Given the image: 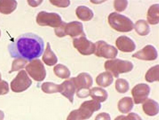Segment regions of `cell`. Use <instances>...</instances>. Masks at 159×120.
<instances>
[{"label": "cell", "instance_id": "6da1fadb", "mask_svg": "<svg viewBox=\"0 0 159 120\" xmlns=\"http://www.w3.org/2000/svg\"><path fill=\"white\" fill-rule=\"evenodd\" d=\"M44 47L42 38L36 34L28 33L18 37L9 45L8 49L11 57L30 61L42 55Z\"/></svg>", "mask_w": 159, "mask_h": 120}, {"label": "cell", "instance_id": "7a4b0ae2", "mask_svg": "<svg viewBox=\"0 0 159 120\" xmlns=\"http://www.w3.org/2000/svg\"><path fill=\"white\" fill-rule=\"evenodd\" d=\"M101 104L94 100L87 101L82 104L79 109L72 111L67 120H84L89 119L93 113L99 110Z\"/></svg>", "mask_w": 159, "mask_h": 120}, {"label": "cell", "instance_id": "3957f363", "mask_svg": "<svg viewBox=\"0 0 159 120\" xmlns=\"http://www.w3.org/2000/svg\"><path fill=\"white\" fill-rule=\"evenodd\" d=\"M108 22L113 29L118 32H130L134 28V24L130 19L116 12L109 14Z\"/></svg>", "mask_w": 159, "mask_h": 120}, {"label": "cell", "instance_id": "277c9868", "mask_svg": "<svg viewBox=\"0 0 159 120\" xmlns=\"http://www.w3.org/2000/svg\"><path fill=\"white\" fill-rule=\"evenodd\" d=\"M57 36L62 37L68 35L72 37L86 35L84 32L82 24L78 21L67 23L62 22L59 27L55 29Z\"/></svg>", "mask_w": 159, "mask_h": 120}, {"label": "cell", "instance_id": "5b68a950", "mask_svg": "<svg viewBox=\"0 0 159 120\" xmlns=\"http://www.w3.org/2000/svg\"><path fill=\"white\" fill-rule=\"evenodd\" d=\"M104 68L116 78H118L120 74L132 71L133 65L131 62L116 59L106 61L104 63Z\"/></svg>", "mask_w": 159, "mask_h": 120}, {"label": "cell", "instance_id": "8992f818", "mask_svg": "<svg viewBox=\"0 0 159 120\" xmlns=\"http://www.w3.org/2000/svg\"><path fill=\"white\" fill-rule=\"evenodd\" d=\"M77 96L80 98H85L89 96V89L93 84V78L87 73L80 74L76 77L73 78Z\"/></svg>", "mask_w": 159, "mask_h": 120}, {"label": "cell", "instance_id": "52a82bcc", "mask_svg": "<svg viewBox=\"0 0 159 120\" xmlns=\"http://www.w3.org/2000/svg\"><path fill=\"white\" fill-rule=\"evenodd\" d=\"M36 21L40 26L56 28L59 27L62 22L61 17L58 14L46 12H41L39 13Z\"/></svg>", "mask_w": 159, "mask_h": 120}, {"label": "cell", "instance_id": "ba28073f", "mask_svg": "<svg viewBox=\"0 0 159 120\" xmlns=\"http://www.w3.org/2000/svg\"><path fill=\"white\" fill-rule=\"evenodd\" d=\"M25 69L30 76L34 81H41L46 77V69L40 60H33L27 65Z\"/></svg>", "mask_w": 159, "mask_h": 120}, {"label": "cell", "instance_id": "9c48e42d", "mask_svg": "<svg viewBox=\"0 0 159 120\" xmlns=\"http://www.w3.org/2000/svg\"><path fill=\"white\" fill-rule=\"evenodd\" d=\"M32 84V81L26 72L22 70L11 82V86L12 91L20 93L26 90Z\"/></svg>", "mask_w": 159, "mask_h": 120}, {"label": "cell", "instance_id": "30bf717a", "mask_svg": "<svg viewBox=\"0 0 159 120\" xmlns=\"http://www.w3.org/2000/svg\"><path fill=\"white\" fill-rule=\"evenodd\" d=\"M95 50L94 53L98 57L107 59L114 58L117 56V49L104 41H98L95 43Z\"/></svg>", "mask_w": 159, "mask_h": 120}, {"label": "cell", "instance_id": "8fae6325", "mask_svg": "<svg viewBox=\"0 0 159 120\" xmlns=\"http://www.w3.org/2000/svg\"><path fill=\"white\" fill-rule=\"evenodd\" d=\"M74 46L83 55H89L94 53L95 44L88 40L86 35L82 36L73 40Z\"/></svg>", "mask_w": 159, "mask_h": 120}, {"label": "cell", "instance_id": "7c38bea8", "mask_svg": "<svg viewBox=\"0 0 159 120\" xmlns=\"http://www.w3.org/2000/svg\"><path fill=\"white\" fill-rule=\"evenodd\" d=\"M150 92V88L146 84H139L134 87L131 91L134 103L136 104L142 103L147 99Z\"/></svg>", "mask_w": 159, "mask_h": 120}, {"label": "cell", "instance_id": "4fadbf2b", "mask_svg": "<svg viewBox=\"0 0 159 120\" xmlns=\"http://www.w3.org/2000/svg\"><path fill=\"white\" fill-rule=\"evenodd\" d=\"M157 56V53L156 49L151 45H148L132 56L133 58L148 61L155 60Z\"/></svg>", "mask_w": 159, "mask_h": 120}, {"label": "cell", "instance_id": "5bb4252c", "mask_svg": "<svg viewBox=\"0 0 159 120\" xmlns=\"http://www.w3.org/2000/svg\"><path fill=\"white\" fill-rule=\"evenodd\" d=\"M60 85L59 92L68 99L71 103L73 101L74 96L76 88L73 78L64 82Z\"/></svg>", "mask_w": 159, "mask_h": 120}, {"label": "cell", "instance_id": "9a60e30c", "mask_svg": "<svg viewBox=\"0 0 159 120\" xmlns=\"http://www.w3.org/2000/svg\"><path fill=\"white\" fill-rule=\"evenodd\" d=\"M116 45L119 50L124 52H132L136 48L135 43L126 36L118 37L116 39Z\"/></svg>", "mask_w": 159, "mask_h": 120}, {"label": "cell", "instance_id": "2e32d148", "mask_svg": "<svg viewBox=\"0 0 159 120\" xmlns=\"http://www.w3.org/2000/svg\"><path fill=\"white\" fill-rule=\"evenodd\" d=\"M142 107L144 112L149 116H155L158 113V104L152 99H147L143 104Z\"/></svg>", "mask_w": 159, "mask_h": 120}, {"label": "cell", "instance_id": "e0dca14e", "mask_svg": "<svg viewBox=\"0 0 159 120\" xmlns=\"http://www.w3.org/2000/svg\"><path fill=\"white\" fill-rule=\"evenodd\" d=\"M89 96L99 103L105 102L108 96L107 92L105 90L99 88L94 87L89 90Z\"/></svg>", "mask_w": 159, "mask_h": 120}, {"label": "cell", "instance_id": "ac0fdd59", "mask_svg": "<svg viewBox=\"0 0 159 120\" xmlns=\"http://www.w3.org/2000/svg\"><path fill=\"white\" fill-rule=\"evenodd\" d=\"M42 59L44 63L49 66H53L57 62V58L52 50L48 42L47 43L46 51L43 54Z\"/></svg>", "mask_w": 159, "mask_h": 120}, {"label": "cell", "instance_id": "d6986e66", "mask_svg": "<svg viewBox=\"0 0 159 120\" xmlns=\"http://www.w3.org/2000/svg\"><path fill=\"white\" fill-rule=\"evenodd\" d=\"M159 5L153 4L149 8L147 16L148 22L152 25H156L159 21Z\"/></svg>", "mask_w": 159, "mask_h": 120}, {"label": "cell", "instance_id": "ffe728a7", "mask_svg": "<svg viewBox=\"0 0 159 120\" xmlns=\"http://www.w3.org/2000/svg\"><path fill=\"white\" fill-rule=\"evenodd\" d=\"M113 81L112 75L110 72H108L99 74L96 79V82L98 85L103 87L110 86Z\"/></svg>", "mask_w": 159, "mask_h": 120}, {"label": "cell", "instance_id": "44dd1931", "mask_svg": "<svg viewBox=\"0 0 159 120\" xmlns=\"http://www.w3.org/2000/svg\"><path fill=\"white\" fill-rule=\"evenodd\" d=\"M16 1H0V12L4 14H9L13 12L17 8Z\"/></svg>", "mask_w": 159, "mask_h": 120}, {"label": "cell", "instance_id": "7402d4cb", "mask_svg": "<svg viewBox=\"0 0 159 120\" xmlns=\"http://www.w3.org/2000/svg\"><path fill=\"white\" fill-rule=\"evenodd\" d=\"M134 106L131 98L125 97L118 102V108L119 111L123 113H127L131 111Z\"/></svg>", "mask_w": 159, "mask_h": 120}, {"label": "cell", "instance_id": "603a6c76", "mask_svg": "<svg viewBox=\"0 0 159 120\" xmlns=\"http://www.w3.org/2000/svg\"><path fill=\"white\" fill-rule=\"evenodd\" d=\"M76 13L78 17L83 21H90L93 16L92 10L85 6L79 7L76 10Z\"/></svg>", "mask_w": 159, "mask_h": 120}, {"label": "cell", "instance_id": "cb8c5ba5", "mask_svg": "<svg viewBox=\"0 0 159 120\" xmlns=\"http://www.w3.org/2000/svg\"><path fill=\"white\" fill-rule=\"evenodd\" d=\"M135 28L136 32L140 35H147L150 31V26L146 21L143 20H140L136 23Z\"/></svg>", "mask_w": 159, "mask_h": 120}, {"label": "cell", "instance_id": "d4e9b609", "mask_svg": "<svg viewBox=\"0 0 159 120\" xmlns=\"http://www.w3.org/2000/svg\"><path fill=\"white\" fill-rule=\"evenodd\" d=\"M159 65L153 67L149 69L147 72L145 79L147 81L152 83L159 81Z\"/></svg>", "mask_w": 159, "mask_h": 120}, {"label": "cell", "instance_id": "484cf974", "mask_svg": "<svg viewBox=\"0 0 159 120\" xmlns=\"http://www.w3.org/2000/svg\"><path fill=\"white\" fill-rule=\"evenodd\" d=\"M55 74L59 78L62 79L68 78L70 76V72L65 66L61 64H58L53 68Z\"/></svg>", "mask_w": 159, "mask_h": 120}, {"label": "cell", "instance_id": "4316f807", "mask_svg": "<svg viewBox=\"0 0 159 120\" xmlns=\"http://www.w3.org/2000/svg\"><path fill=\"white\" fill-rule=\"evenodd\" d=\"M60 85L51 82L43 83L42 86L43 92L46 93L52 94L59 92Z\"/></svg>", "mask_w": 159, "mask_h": 120}, {"label": "cell", "instance_id": "83f0119b", "mask_svg": "<svg viewBox=\"0 0 159 120\" xmlns=\"http://www.w3.org/2000/svg\"><path fill=\"white\" fill-rule=\"evenodd\" d=\"M116 88L119 93H125L128 91L129 85L126 80L118 79L116 82Z\"/></svg>", "mask_w": 159, "mask_h": 120}, {"label": "cell", "instance_id": "f1b7e54d", "mask_svg": "<svg viewBox=\"0 0 159 120\" xmlns=\"http://www.w3.org/2000/svg\"><path fill=\"white\" fill-rule=\"evenodd\" d=\"M27 63V60L21 58H18L14 60L12 64L11 71H10L9 73L18 71L20 69L24 68Z\"/></svg>", "mask_w": 159, "mask_h": 120}, {"label": "cell", "instance_id": "f546056e", "mask_svg": "<svg viewBox=\"0 0 159 120\" xmlns=\"http://www.w3.org/2000/svg\"><path fill=\"white\" fill-rule=\"evenodd\" d=\"M128 3L127 1H115L114 2V7L117 11L122 12L126 8Z\"/></svg>", "mask_w": 159, "mask_h": 120}, {"label": "cell", "instance_id": "4dcf8cb0", "mask_svg": "<svg viewBox=\"0 0 159 120\" xmlns=\"http://www.w3.org/2000/svg\"><path fill=\"white\" fill-rule=\"evenodd\" d=\"M114 120H142L138 114L134 113H129L127 116L121 115L116 118Z\"/></svg>", "mask_w": 159, "mask_h": 120}, {"label": "cell", "instance_id": "1f68e13d", "mask_svg": "<svg viewBox=\"0 0 159 120\" xmlns=\"http://www.w3.org/2000/svg\"><path fill=\"white\" fill-rule=\"evenodd\" d=\"M9 91L8 83L4 81H0V95L7 94Z\"/></svg>", "mask_w": 159, "mask_h": 120}, {"label": "cell", "instance_id": "d6a6232c", "mask_svg": "<svg viewBox=\"0 0 159 120\" xmlns=\"http://www.w3.org/2000/svg\"><path fill=\"white\" fill-rule=\"evenodd\" d=\"M50 2L54 6L61 7H67L70 3L69 1H50Z\"/></svg>", "mask_w": 159, "mask_h": 120}, {"label": "cell", "instance_id": "836d02e7", "mask_svg": "<svg viewBox=\"0 0 159 120\" xmlns=\"http://www.w3.org/2000/svg\"><path fill=\"white\" fill-rule=\"evenodd\" d=\"M95 120H111V118L109 114L102 113L98 115Z\"/></svg>", "mask_w": 159, "mask_h": 120}, {"label": "cell", "instance_id": "e575fe53", "mask_svg": "<svg viewBox=\"0 0 159 120\" xmlns=\"http://www.w3.org/2000/svg\"><path fill=\"white\" fill-rule=\"evenodd\" d=\"M4 117V113L1 110H0V120H3Z\"/></svg>", "mask_w": 159, "mask_h": 120}, {"label": "cell", "instance_id": "d590c367", "mask_svg": "<svg viewBox=\"0 0 159 120\" xmlns=\"http://www.w3.org/2000/svg\"><path fill=\"white\" fill-rule=\"evenodd\" d=\"M1 80H2L1 75V73H0V81H1Z\"/></svg>", "mask_w": 159, "mask_h": 120}, {"label": "cell", "instance_id": "8d00e7d4", "mask_svg": "<svg viewBox=\"0 0 159 120\" xmlns=\"http://www.w3.org/2000/svg\"><path fill=\"white\" fill-rule=\"evenodd\" d=\"M1 30H0V37H1Z\"/></svg>", "mask_w": 159, "mask_h": 120}]
</instances>
